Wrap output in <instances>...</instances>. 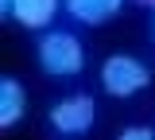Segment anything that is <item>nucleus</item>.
Listing matches in <instances>:
<instances>
[{
	"instance_id": "1",
	"label": "nucleus",
	"mask_w": 155,
	"mask_h": 140,
	"mask_svg": "<svg viewBox=\"0 0 155 140\" xmlns=\"http://www.w3.org/2000/svg\"><path fill=\"white\" fill-rule=\"evenodd\" d=\"M35 59L47 78H78L85 70V43L66 27H51V31L39 35Z\"/></svg>"
},
{
	"instance_id": "6",
	"label": "nucleus",
	"mask_w": 155,
	"mask_h": 140,
	"mask_svg": "<svg viewBox=\"0 0 155 140\" xmlns=\"http://www.w3.org/2000/svg\"><path fill=\"white\" fill-rule=\"evenodd\" d=\"M23 117H27V90H23L19 78L4 74V78H0V128L8 132V128H16Z\"/></svg>"
},
{
	"instance_id": "3",
	"label": "nucleus",
	"mask_w": 155,
	"mask_h": 140,
	"mask_svg": "<svg viewBox=\"0 0 155 140\" xmlns=\"http://www.w3.org/2000/svg\"><path fill=\"white\" fill-rule=\"evenodd\" d=\"M47 121L58 136H85L97 121V101L93 94H66L47 109Z\"/></svg>"
},
{
	"instance_id": "5",
	"label": "nucleus",
	"mask_w": 155,
	"mask_h": 140,
	"mask_svg": "<svg viewBox=\"0 0 155 140\" xmlns=\"http://www.w3.org/2000/svg\"><path fill=\"white\" fill-rule=\"evenodd\" d=\"M124 4H128V0H62L66 16L78 20V23H85V27H97V23L116 20Z\"/></svg>"
},
{
	"instance_id": "2",
	"label": "nucleus",
	"mask_w": 155,
	"mask_h": 140,
	"mask_svg": "<svg viewBox=\"0 0 155 140\" xmlns=\"http://www.w3.org/2000/svg\"><path fill=\"white\" fill-rule=\"evenodd\" d=\"M151 86V66L143 59H136V55H124V51H116L109 59L101 62V90L109 94V97H136V94H143Z\"/></svg>"
},
{
	"instance_id": "8",
	"label": "nucleus",
	"mask_w": 155,
	"mask_h": 140,
	"mask_svg": "<svg viewBox=\"0 0 155 140\" xmlns=\"http://www.w3.org/2000/svg\"><path fill=\"white\" fill-rule=\"evenodd\" d=\"M12 4H16V0H0V16H4V20H12Z\"/></svg>"
},
{
	"instance_id": "4",
	"label": "nucleus",
	"mask_w": 155,
	"mask_h": 140,
	"mask_svg": "<svg viewBox=\"0 0 155 140\" xmlns=\"http://www.w3.org/2000/svg\"><path fill=\"white\" fill-rule=\"evenodd\" d=\"M58 12H62V0H16L12 4V23L27 27V31H51Z\"/></svg>"
},
{
	"instance_id": "9",
	"label": "nucleus",
	"mask_w": 155,
	"mask_h": 140,
	"mask_svg": "<svg viewBox=\"0 0 155 140\" xmlns=\"http://www.w3.org/2000/svg\"><path fill=\"white\" fill-rule=\"evenodd\" d=\"M132 4H140V8H151V12H155V0H132Z\"/></svg>"
},
{
	"instance_id": "7",
	"label": "nucleus",
	"mask_w": 155,
	"mask_h": 140,
	"mask_svg": "<svg viewBox=\"0 0 155 140\" xmlns=\"http://www.w3.org/2000/svg\"><path fill=\"white\" fill-rule=\"evenodd\" d=\"M116 140H155V128H147V125H128V128L116 132Z\"/></svg>"
},
{
	"instance_id": "10",
	"label": "nucleus",
	"mask_w": 155,
	"mask_h": 140,
	"mask_svg": "<svg viewBox=\"0 0 155 140\" xmlns=\"http://www.w3.org/2000/svg\"><path fill=\"white\" fill-rule=\"evenodd\" d=\"M151 43H155V20H151Z\"/></svg>"
}]
</instances>
